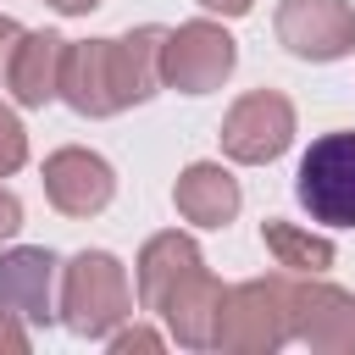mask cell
<instances>
[{"instance_id":"cell-5","label":"cell","mask_w":355,"mask_h":355,"mask_svg":"<svg viewBox=\"0 0 355 355\" xmlns=\"http://www.w3.org/2000/svg\"><path fill=\"white\" fill-rule=\"evenodd\" d=\"M288 139H294V105L277 89H255L222 116V150L233 161H272L288 150Z\"/></svg>"},{"instance_id":"cell-1","label":"cell","mask_w":355,"mask_h":355,"mask_svg":"<svg viewBox=\"0 0 355 355\" xmlns=\"http://www.w3.org/2000/svg\"><path fill=\"white\" fill-rule=\"evenodd\" d=\"M172 28H133L122 39H89V44H67V67H61V100L83 116H111L122 105H139L155 94L161 83V50H166Z\"/></svg>"},{"instance_id":"cell-13","label":"cell","mask_w":355,"mask_h":355,"mask_svg":"<svg viewBox=\"0 0 355 355\" xmlns=\"http://www.w3.org/2000/svg\"><path fill=\"white\" fill-rule=\"evenodd\" d=\"M266 250H272L277 266H288V272H322V266L333 261V244L300 233L294 222H266Z\"/></svg>"},{"instance_id":"cell-11","label":"cell","mask_w":355,"mask_h":355,"mask_svg":"<svg viewBox=\"0 0 355 355\" xmlns=\"http://www.w3.org/2000/svg\"><path fill=\"white\" fill-rule=\"evenodd\" d=\"M178 211L189 216V222H200V227H222L233 211H239V183L222 172V166H211V161H194L183 178H178Z\"/></svg>"},{"instance_id":"cell-14","label":"cell","mask_w":355,"mask_h":355,"mask_svg":"<svg viewBox=\"0 0 355 355\" xmlns=\"http://www.w3.org/2000/svg\"><path fill=\"white\" fill-rule=\"evenodd\" d=\"M22 155H28V133H22V122L0 105V178H6V172H17V166H22Z\"/></svg>"},{"instance_id":"cell-3","label":"cell","mask_w":355,"mask_h":355,"mask_svg":"<svg viewBox=\"0 0 355 355\" xmlns=\"http://www.w3.org/2000/svg\"><path fill=\"white\" fill-rule=\"evenodd\" d=\"M300 205L327 227H355V133H322L294 183Z\"/></svg>"},{"instance_id":"cell-12","label":"cell","mask_w":355,"mask_h":355,"mask_svg":"<svg viewBox=\"0 0 355 355\" xmlns=\"http://www.w3.org/2000/svg\"><path fill=\"white\" fill-rule=\"evenodd\" d=\"M194 266H200L194 239H183V233H161V239H150L144 255H139V300H144V311H155V305H161Z\"/></svg>"},{"instance_id":"cell-16","label":"cell","mask_w":355,"mask_h":355,"mask_svg":"<svg viewBox=\"0 0 355 355\" xmlns=\"http://www.w3.org/2000/svg\"><path fill=\"white\" fill-rule=\"evenodd\" d=\"M17 39H22V22H11V17H0V83H6V61H11V50H17Z\"/></svg>"},{"instance_id":"cell-2","label":"cell","mask_w":355,"mask_h":355,"mask_svg":"<svg viewBox=\"0 0 355 355\" xmlns=\"http://www.w3.org/2000/svg\"><path fill=\"white\" fill-rule=\"evenodd\" d=\"M133 305L128 294V272L116 255L105 250H83L67 261V277H61V311H67V327L83 333V338H100L111 333V322H122Z\"/></svg>"},{"instance_id":"cell-7","label":"cell","mask_w":355,"mask_h":355,"mask_svg":"<svg viewBox=\"0 0 355 355\" xmlns=\"http://www.w3.org/2000/svg\"><path fill=\"white\" fill-rule=\"evenodd\" d=\"M44 194L67 211V216H94L111 205L116 194V178L111 166L94 155V150H55L44 161Z\"/></svg>"},{"instance_id":"cell-18","label":"cell","mask_w":355,"mask_h":355,"mask_svg":"<svg viewBox=\"0 0 355 355\" xmlns=\"http://www.w3.org/2000/svg\"><path fill=\"white\" fill-rule=\"evenodd\" d=\"M50 6H55V11H67V17H78V11H94L100 0H50Z\"/></svg>"},{"instance_id":"cell-6","label":"cell","mask_w":355,"mask_h":355,"mask_svg":"<svg viewBox=\"0 0 355 355\" xmlns=\"http://www.w3.org/2000/svg\"><path fill=\"white\" fill-rule=\"evenodd\" d=\"M277 39L305 61H338L355 50V11L349 0H283Z\"/></svg>"},{"instance_id":"cell-9","label":"cell","mask_w":355,"mask_h":355,"mask_svg":"<svg viewBox=\"0 0 355 355\" xmlns=\"http://www.w3.org/2000/svg\"><path fill=\"white\" fill-rule=\"evenodd\" d=\"M294 333L322 349H349L355 344V300L327 283H311V288L294 283Z\"/></svg>"},{"instance_id":"cell-17","label":"cell","mask_w":355,"mask_h":355,"mask_svg":"<svg viewBox=\"0 0 355 355\" xmlns=\"http://www.w3.org/2000/svg\"><path fill=\"white\" fill-rule=\"evenodd\" d=\"M200 6H211V11H222V17H239V11H250V0H200Z\"/></svg>"},{"instance_id":"cell-8","label":"cell","mask_w":355,"mask_h":355,"mask_svg":"<svg viewBox=\"0 0 355 355\" xmlns=\"http://www.w3.org/2000/svg\"><path fill=\"white\" fill-rule=\"evenodd\" d=\"M61 67H67V39L61 33H22L11 61H6V89L22 105H44L61 94Z\"/></svg>"},{"instance_id":"cell-15","label":"cell","mask_w":355,"mask_h":355,"mask_svg":"<svg viewBox=\"0 0 355 355\" xmlns=\"http://www.w3.org/2000/svg\"><path fill=\"white\" fill-rule=\"evenodd\" d=\"M22 227V205H17V194L11 189H0V239L6 233H17Z\"/></svg>"},{"instance_id":"cell-4","label":"cell","mask_w":355,"mask_h":355,"mask_svg":"<svg viewBox=\"0 0 355 355\" xmlns=\"http://www.w3.org/2000/svg\"><path fill=\"white\" fill-rule=\"evenodd\" d=\"M233 61H239V50H233V39L216 22H183L178 33H166L161 83H172L183 94H205V89H216L233 72Z\"/></svg>"},{"instance_id":"cell-10","label":"cell","mask_w":355,"mask_h":355,"mask_svg":"<svg viewBox=\"0 0 355 355\" xmlns=\"http://www.w3.org/2000/svg\"><path fill=\"white\" fill-rule=\"evenodd\" d=\"M50 277H55V255L50 250H11V255H0V311L44 322L50 316Z\"/></svg>"}]
</instances>
